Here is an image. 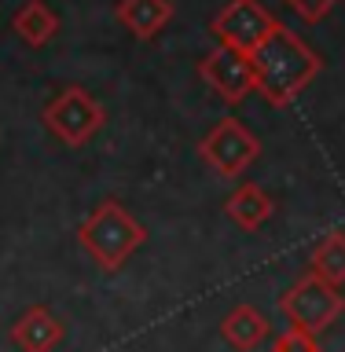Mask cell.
Segmentation results:
<instances>
[{"label":"cell","instance_id":"6da1fadb","mask_svg":"<svg viewBox=\"0 0 345 352\" xmlns=\"http://www.w3.org/2000/svg\"><path fill=\"white\" fill-rule=\"evenodd\" d=\"M250 66H253V92H261L272 107H291L320 77L324 59L294 30H286L280 22L272 30V37L250 55Z\"/></svg>","mask_w":345,"mask_h":352},{"label":"cell","instance_id":"7a4b0ae2","mask_svg":"<svg viewBox=\"0 0 345 352\" xmlns=\"http://www.w3.org/2000/svg\"><path fill=\"white\" fill-rule=\"evenodd\" d=\"M143 242H147V228L114 198L99 202L77 228V246L96 261L99 272H118Z\"/></svg>","mask_w":345,"mask_h":352},{"label":"cell","instance_id":"3957f363","mask_svg":"<svg viewBox=\"0 0 345 352\" xmlns=\"http://www.w3.org/2000/svg\"><path fill=\"white\" fill-rule=\"evenodd\" d=\"M280 312L291 330H302L309 338H320L324 330H331L345 312V294L338 286L324 283L320 275L305 272L302 279H294L280 294Z\"/></svg>","mask_w":345,"mask_h":352},{"label":"cell","instance_id":"277c9868","mask_svg":"<svg viewBox=\"0 0 345 352\" xmlns=\"http://www.w3.org/2000/svg\"><path fill=\"white\" fill-rule=\"evenodd\" d=\"M41 121L63 147H85V143L107 125V110L92 92H85L81 85H66L59 96L48 99Z\"/></svg>","mask_w":345,"mask_h":352},{"label":"cell","instance_id":"5b68a950","mask_svg":"<svg viewBox=\"0 0 345 352\" xmlns=\"http://www.w3.org/2000/svg\"><path fill=\"white\" fill-rule=\"evenodd\" d=\"M275 26H280V19H275L261 0H228V4L209 19V33L217 37V44L239 52V55H253L272 37Z\"/></svg>","mask_w":345,"mask_h":352},{"label":"cell","instance_id":"8992f818","mask_svg":"<svg viewBox=\"0 0 345 352\" xmlns=\"http://www.w3.org/2000/svg\"><path fill=\"white\" fill-rule=\"evenodd\" d=\"M261 140L242 125L239 118H220L213 129L198 140V158H202L217 176H242L258 162Z\"/></svg>","mask_w":345,"mask_h":352},{"label":"cell","instance_id":"52a82bcc","mask_svg":"<svg viewBox=\"0 0 345 352\" xmlns=\"http://www.w3.org/2000/svg\"><path fill=\"white\" fill-rule=\"evenodd\" d=\"M198 77L213 88L217 99H224L228 107H239L242 99L253 92V66L250 55H239L231 48H209L202 59H198Z\"/></svg>","mask_w":345,"mask_h":352},{"label":"cell","instance_id":"ba28073f","mask_svg":"<svg viewBox=\"0 0 345 352\" xmlns=\"http://www.w3.org/2000/svg\"><path fill=\"white\" fill-rule=\"evenodd\" d=\"M63 334H66L63 319L55 316L48 305H33L11 323L8 341L19 352H55L59 341H63Z\"/></svg>","mask_w":345,"mask_h":352},{"label":"cell","instance_id":"9c48e42d","mask_svg":"<svg viewBox=\"0 0 345 352\" xmlns=\"http://www.w3.org/2000/svg\"><path fill=\"white\" fill-rule=\"evenodd\" d=\"M220 338H224L236 352H258L261 345L272 341V323L261 308L236 305L224 319H220Z\"/></svg>","mask_w":345,"mask_h":352},{"label":"cell","instance_id":"30bf717a","mask_svg":"<svg viewBox=\"0 0 345 352\" xmlns=\"http://www.w3.org/2000/svg\"><path fill=\"white\" fill-rule=\"evenodd\" d=\"M114 19L136 41H154L173 22V0H118Z\"/></svg>","mask_w":345,"mask_h":352},{"label":"cell","instance_id":"8fae6325","mask_svg":"<svg viewBox=\"0 0 345 352\" xmlns=\"http://www.w3.org/2000/svg\"><path fill=\"white\" fill-rule=\"evenodd\" d=\"M224 213H228L231 224H239L242 231H261V224H269L275 217V202L261 184L247 180L224 198Z\"/></svg>","mask_w":345,"mask_h":352},{"label":"cell","instance_id":"7c38bea8","mask_svg":"<svg viewBox=\"0 0 345 352\" xmlns=\"http://www.w3.org/2000/svg\"><path fill=\"white\" fill-rule=\"evenodd\" d=\"M11 30L19 33L26 48H44L59 33V15L48 8V0H22L15 19H11Z\"/></svg>","mask_w":345,"mask_h":352},{"label":"cell","instance_id":"4fadbf2b","mask_svg":"<svg viewBox=\"0 0 345 352\" xmlns=\"http://www.w3.org/2000/svg\"><path fill=\"white\" fill-rule=\"evenodd\" d=\"M309 264H313V268H309L313 275H320L324 283L342 290V283H345V231H331V235L320 239Z\"/></svg>","mask_w":345,"mask_h":352},{"label":"cell","instance_id":"5bb4252c","mask_svg":"<svg viewBox=\"0 0 345 352\" xmlns=\"http://www.w3.org/2000/svg\"><path fill=\"white\" fill-rule=\"evenodd\" d=\"M283 4L291 8L302 22H313V26H316V22H324L331 11L338 8V0H283Z\"/></svg>","mask_w":345,"mask_h":352},{"label":"cell","instance_id":"9a60e30c","mask_svg":"<svg viewBox=\"0 0 345 352\" xmlns=\"http://www.w3.org/2000/svg\"><path fill=\"white\" fill-rule=\"evenodd\" d=\"M269 352H324V349H320V338H309V334H302V330L286 327L283 334L272 341Z\"/></svg>","mask_w":345,"mask_h":352}]
</instances>
